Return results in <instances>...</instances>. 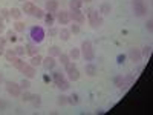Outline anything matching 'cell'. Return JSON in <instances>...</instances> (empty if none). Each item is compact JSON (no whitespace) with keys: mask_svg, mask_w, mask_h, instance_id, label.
<instances>
[{"mask_svg":"<svg viewBox=\"0 0 153 115\" xmlns=\"http://www.w3.org/2000/svg\"><path fill=\"white\" fill-rule=\"evenodd\" d=\"M87 17H89V23H91V26H92L94 29H97V28H100V26H103L104 19H103V16L98 14V11L89 9V11H87Z\"/></svg>","mask_w":153,"mask_h":115,"instance_id":"6da1fadb","label":"cell"},{"mask_svg":"<svg viewBox=\"0 0 153 115\" xmlns=\"http://www.w3.org/2000/svg\"><path fill=\"white\" fill-rule=\"evenodd\" d=\"M81 54H83V58L86 61H92L95 58V52H94V46L89 40H84L81 43Z\"/></svg>","mask_w":153,"mask_h":115,"instance_id":"7a4b0ae2","label":"cell"},{"mask_svg":"<svg viewBox=\"0 0 153 115\" xmlns=\"http://www.w3.org/2000/svg\"><path fill=\"white\" fill-rule=\"evenodd\" d=\"M66 68V74H68V80L69 81H76L80 78V71L76 69V66H75V63H68V65L65 66Z\"/></svg>","mask_w":153,"mask_h":115,"instance_id":"3957f363","label":"cell"},{"mask_svg":"<svg viewBox=\"0 0 153 115\" xmlns=\"http://www.w3.org/2000/svg\"><path fill=\"white\" fill-rule=\"evenodd\" d=\"M31 38H32V42L34 43H42L43 42V38H45V29L42 26H34L31 29Z\"/></svg>","mask_w":153,"mask_h":115,"instance_id":"277c9868","label":"cell"},{"mask_svg":"<svg viewBox=\"0 0 153 115\" xmlns=\"http://www.w3.org/2000/svg\"><path fill=\"white\" fill-rule=\"evenodd\" d=\"M133 12H135V16H138V17L146 16L147 6L144 3V0H133Z\"/></svg>","mask_w":153,"mask_h":115,"instance_id":"5b68a950","label":"cell"},{"mask_svg":"<svg viewBox=\"0 0 153 115\" xmlns=\"http://www.w3.org/2000/svg\"><path fill=\"white\" fill-rule=\"evenodd\" d=\"M69 17H71V22H75L78 25L86 22V16L81 12V9H71L69 11Z\"/></svg>","mask_w":153,"mask_h":115,"instance_id":"8992f818","label":"cell"},{"mask_svg":"<svg viewBox=\"0 0 153 115\" xmlns=\"http://www.w3.org/2000/svg\"><path fill=\"white\" fill-rule=\"evenodd\" d=\"M6 91H8V94L12 95V97H20V95H22V87H20V84H17V83H14V81H6Z\"/></svg>","mask_w":153,"mask_h":115,"instance_id":"52a82bcc","label":"cell"},{"mask_svg":"<svg viewBox=\"0 0 153 115\" xmlns=\"http://www.w3.org/2000/svg\"><path fill=\"white\" fill-rule=\"evenodd\" d=\"M54 16H55V20H57L60 25H69V23H71L69 11H57Z\"/></svg>","mask_w":153,"mask_h":115,"instance_id":"ba28073f","label":"cell"},{"mask_svg":"<svg viewBox=\"0 0 153 115\" xmlns=\"http://www.w3.org/2000/svg\"><path fill=\"white\" fill-rule=\"evenodd\" d=\"M127 57H129L132 61H135V63H139V61L143 60L141 49H138V48H130L129 52H127Z\"/></svg>","mask_w":153,"mask_h":115,"instance_id":"9c48e42d","label":"cell"},{"mask_svg":"<svg viewBox=\"0 0 153 115\" xmlns=\"http://www.w3.org/2000/svg\"><path fill=\"white\" fill-rule=\"evenodd\" d=\"M42 66H43L46 71L54 69V68L57 66V60H55V57H51V55L45 57V58H43V61H42Z\"/></svg>","mask_w":153,"mask_h":115,"instance_id":"30bf717a","label":"cell"},{"mask_svg":"<svg viewBox=\"0 0 153 115\" xmlns=\"http://www.w3.org/2000/svg\"><path fill=\"white\" fill-rule=\"evenodd\" d=\"M45 11L51 12V14H55V12L58 11V2L57 0H48L46 5H45Z\"/></svg>","mask_w":153,"mask_h":115,"instance_id":"8fae6325","label":"cell"},{"mask_svg":"<svg viewBox=\"0 0 153 115\" xmlns=\"http://www.w3.org/2000/svg\"><path fill=\"white\" fill-rule=\"evenodd\" d=\"M23 74H25V77H26V78L31 80V78H34V77L37 75V71H35L34 66H31L29 63H28V65L25 66V69H23Z\"/></svg>","mask_w":153,"mask_h":115,"instance_id":"7c38bea8","label":"cell"},{"mask_svg":"<svg viewBox=\"0 0 153 115\" xmlns=\"http://www.w3.org/2000/svg\"><path fill=\"white\" fill-rule=\"evenodd\" d=\"M26 52L32 57V55H37L38 54V46H37V43H34V42H31V43H28L26 45Z\"/></svg>","mask_w":153,"mask_h":115,"instance_id":"4fadbf2b","label":"cell"},{"mask_svg":"<svg viewBox=\"0 0 153 115\" xmlns=\"http://www.w3.org/2000/svg\"><path fill=\"white\" fill-rule=\"evenodd\" d=\"M84 71H86V74L89 75V77H94V75H97V66L94 65V63H87L86 65V68H84Z\"/></svg>","mask_w":153,"mask_h":115,"instance_id":"5bb4252c","label":"cell"},{"mask_svg":"<svg viewBox=\"0 0 153 115\" xmlns=\"http://www.w3.org/2000/svg\"><path fill=\"white\" fill-rule=\"evenodd\" d=\"M42 61H43V57H42L40 54H37V55H32V57H31L29 65L34 66V68H37V66H40V65H42Z\"/></svg>","mask_w":153,"mask_h":115,"instance_id":"9a60e30c","label":"cell"},{"mask_svg":"<svg viewBox=\"0 0 153 115\" xmlns=\"http://www.w3.org/2000/svg\"><path fill=\"white\" fill-rule=\"evenodd\" d=\"M26 65H28V63H25L20 57H17V58H16V61L12 63V66H14L17 71H20V72H23V69H25V66H26Z\"/></svg>","mask_w":153,"mask_h":115,"instance_id":"2e32d148","label":"cell"},{"mask_svg":"<svg viewBox=\"0 0 153 115\" xmlns=\"http://www.w3.org/2000/svg\"><path fill=\"white\" fill-rule=\"evenodd\" d=\"M58 35H60V38L63 42H68L69 38H71V31L68 29V28H61L60 31H58Z\"/></svg>","mask_w":153,"mask_h":115,"instance_id":"e0dca14e","label":"cell"},{"mask_svg":"<svg viewBox=\"0 0 153 115\" xmlns=\"http://www.w3.org/2000/svg\"><path fill=\"white\" fill-rule=\"evenodd\" d=\"M35 8V5L32 3V2H23V8H22V11L25 12V14H32V9Z\"/></svg>","mask_w":153,"mask_h":115,"instance_id":"ac0fdd59","label":"cell"},{"mask_svg":"<svg viewBox=\"0 0 153 115\" xmlns=\"http://www.w3.org/2000/svg\"><path fill=\"white\" fill-rule=\"evenodd\" d=\"M100 12H101V14H103V16H109L110 14V12H112V5L110 3H101V6H100Z\"/></svg>","mask_w":153,"mask_h":115,"instance_id":"d6986e66","label":"cell"},{"mask_svg":"<svg viewBox=\"0 0 153 115\" xmlns=\"http://www.w3.org/2000/svg\"><path fill=\"white\" fill-rule=\"evenodd\" d=\"M22 14H23V11L19 9V8H12V9H9V16H11V19H14V20H20Z\"/></svg>","mask_w":153,"mask_h":115,"instance_id":"ffe728a7","label":"cell"},{"mask_svg":"<svg viewBox=\"0 0 153 115\" xmlns=\"http://www.w3.org/2000/svg\"><path fill=\"white\" fill-rule=\"evenodd\" d=\"M61 54V49L58 48V46H49L48 48V55H51V57H58Z\"/></svg>","mask_w":153,"mask_h":115,"instance_id":"44dd1931","label":"cell"},{"mask_svg":"<svg viewBox=\"0 0 153 115\" xmlns=\"http://www.w3.org/2000/svg\"><path fill=\"white\" fill-rule=\"evenodd\" d=\"M45 23L48 25V26H54V22H55V16L54 14H51V12H46L45 17H43Z\"/></svg>","mask_w":153,"mask_h":115,"instance_id":"7402d4cb","label":"cell"},{"mask_svg":"<svg viewBox=\"0 0 153 115\" xmlns=\"http://www.w3.org/2000/svg\"><path fill=\"white\" fill-rule=\"evenodd\" d=\"M5 57H6V60L11 63V65H12V63H14L16 61V58L19 57L16 52H14V49H9V51H6V52H5Z\"/></svg>","mask_w":153,"mask_h":115,"instance_id":"603a6c76","label":"cell"},{"mask_svg":"<svg viewBox=\"0 0 153 115\" xmlns=\"http://www.w3.org/2000/svg\"><path fill=\"white\" fill-rule=\"evenodd\" d=\"M52 80H54L55 84L60 83L61 80H65V74H63L61 71H54V72H52Z\"/></svg>","mask_w":153,"mask_h":115,"instance_id":"cb8c5ba5","label":"cell"},{"mask_svg":"<svg viewBox=\"0 0 153 115\" xmlns=\"http://www.w3.org/2000/svg\"><path fill=\"white\" fill-rule=\"evenodd\" d=\"M68 55H69V58H71V60H74V61H75V60H78V58H80V55H81V54H80V49H78V48H72V49L69 51V54H68Z\"/></svg>","mask_w":153,"mask_h":115,"instance_id":"d4e9b609","label":"cell"},{"mask_svg":"<svg viewBox=\"0 0 153 115\" xmlns=\"http://www.w3.org/2000/svg\"><path fill=\"white\" fill-rule=\"evenodd\" d=\"M45 14H46V12H45L42 8H37V6H35V8L32 9V14H31V16H32V17H35V19H43V17H45Z\"/></svg>","mask_w":153,"mask_h":115,"instance_id":"484cf974","label":"cell"},{"mask_svg":"<svg viewBox=\"0 0 153 115\" xmlns=\"http://www.w3.org/2000/svg\"><path fill=\"white\" fill-rule=\"evenodd\" d=\"M57 87L60 89V91H68V89L71 87V81L65 78V80H61L60 83H57Z\"/></svg>","mask_w":153,"mask_h":115,"instance_id":"4316f807","label":"cell"},{"mask_svg":"<svg viewBox=\"0 0 153 115\" xmlns=\"http://www.w3.org/2000/svg\"><path fill=\"white\" fill-rule=\"evenodd\" d=\"M31 103H32L34 108H38V106L42 105V97L38 95V94H32V97H31Z\"/></svg>","mask_w":153,"mask_h":115,"instance_id":"83f0119b","label":"cell"},{"mask_svg":"<svg viewBox=\"0 0 153 115\" xmlns=\"http://www.w3.org/2000/svg\"><path fill=\"white\" fill-rule=\"evenodd\" d=\"M150 54H152V46H150V45H146V46L141 49V55H143V58L149 60Z\"/></svg>","mask_w":153,"mask_h":115,"instance_id":"f1b7e54d","label":"cell"},{"mask_svg":"<svg viewBox=\"0 0 153 115\" xmlns=\"http://www.w3.org/2000/svg\"><path fill=\"white\" fill-rule=\"evenodd\" d=\"M83 0H69V8L71 9H81Z\"/></svg>","mask_w":153,"mask_h":115,"instance_id":"f546056e","label":"cell"},{"mask_svg":"<svg viewBox=\"0 0 153 115\" xmlns=\"http://www.w3.org/2000/svg\"><path fill=\"white\" fill-rule=\"evenodd\" d=\"M58 61L61 63L63 66H66L68 63H71V58H69V55H68V54H63V52H61V54L58 55Z\"/></svg>","mask_w":153,"mask_h":115,"instance_id":"4dcf8cb0","label":"cell"},{"mask_svg":"<svg viewBox=\"0 0 153 115\" xmlns=\"http://www.w3.org/2000/svg\"><path fill=\"white\" fill-rule=\"evenodd\" d=\"M25 28H26V25H25L23 22H20V20H17V22L14 23V29H16V32H25Z\"/></svg>","mask_w":153,"mask_h":115,"instance_id":"1f68e13d","label":"cell"},{"mask_svg":"<svg viewBox=\"0 0 153 115\" xmlns=\"http://www.w3.org/2000/svg\"><path fill=\"white\" fill-rule=\"evenodd\" d=\"M78 101H80V97H78V94H72L71 97H68V103H69V105H72V106L78 105Z\"/></svg>","mask_w":153,"mask_h":115,"instance_id":"d6a6232c","label":"cell"},{"mask_svg":"<svg viewBox=\"0 0 153 115\" xmlns=\"http://www.w3.org/2000/svg\"><path fill=\"white\" fill-rule=\"evenodd\" d=\"M0 17H2L5 22H9V20H11V16H9V9H6V8H2V9H0Z\"/></svg>","mask_w":153,"mask_h":115,"instance_id":"836d02e7","label":"cell"},{"mask_svg":"<svg viewBox=\"0 0 153 115\" xmlns=\"http://www.w3.org/2000/svg\"><path fill=\"white\" fill-rule=\"evenodd\" d=\"M20 87H22V91H28V89L31 87V81H29V78H23V80L20 81Z\"/></svg>","mask_w":153,"mask_h":115,"instance_id":"e575fe53","label":"cell"},{"mask_svg":"<svg viewBox=\"0 0 153 115\" xmlns=\"http://www.w3.org/2000/svg\"><path fill=\"white\" fill-rule=\"evenodd\" d=\"M124 83V77L123 75H117V77H113V84L117 86V87H121V84Z\"/></svg>","mask_w":153,"mask_h":115,"instance_id":"d590c367","label":"cell"},{"mask_svg":"<svg viewBox=\"0 0 153 115\" xmlns=\"http://www.w3.org/2000/svg\"><path fill=\"white\" fill-rule=\"evenodd\" d=\"M31 97H32V94L29 92V89H28V91H22L20 98H22L23 101H31Z\"/></svg>","mask_w":153,"mask_h":115,"instance_id":"8d00e7d4","label":"cell"},{"mask_svg":"<svg viewBox=\"0 0 153 115\" xmlns=\"http://www.w3.org/2000/svg\"><path fill=\"white\" fill-rule=\"evenodd\" d=\"M14 52H16L19 57H22V55H25V52H26V49H25V46L17 45V46H16V49H14Z\"/></svg>","mask_w":153,"mask_h":115,"instance_id":"74e56055","label":"cell"},{"mask_svg":"<svg viewBox=\"0 0 153 115\" xmlns=\"http://www.w3.org/2000/svg\"><path fill=\"white\" fill-rule=\"evenodd\" d=\"M69 31H71V34H78V32H80V25L74 22V25H71Z\"/></svg>","mask_w":153,"mask_h":115,"instance_id":"f35d334b","label":"cell"},{"mask_svg":"<svg viewBox=\"0 0 153 115\" xmlns=\"http://www.w3.org/2000/svg\"><path fill=\"white\" fill-rule=\"evenodd\" d=\"M6 40H9V42H12V43H14V42H17V37H16V32H12V31H8L6 32Z\"/></svg>","mask_w":153,"mask_h":115,"instance_id":"ab89813d","label":"cell"},{"mask_svg":"<svg viewBox=\"0 0 153 115\" xmlns=\"http://www.w3.org/2000/svg\"><path fill=\"white\" fill-rule=\"evenodd\" d=\"M57 103H58L60 106H65V105L68 103V97H66V95H60L58 100H57Z\"/></svg>","mask_w":153,"mask_h":115,"instance_id":"60d3db41","label":"cell"},{"mask_svg":"<svg viewBox=\"0 0 153 115\" xmlns=\"http://www.w3.org/2000/svg\"><path fill=\"white\" fill-rule=\"evenodd\" d=\"M8 106H9V103H8V101L0 98V111H5V109H8Z\"/></svg>","mask_w":153,"mask_h":115,"instance_id":"b9f144b4","label":"cell"},{"mask_svg":"<svg viewBox=\"0 0 153 115\" xmlns=\"http://www.w3.org/2000/svg\"><path fill=\"white\" fill-rule=\"evenodd\" d=\"M124 81H127L129 84H132V83L135 81V77H133V75H126V77H124Z\"/></svg>","mask_w":153,"mask_h":115,"instance_id":"7bdbcfd3","label":"cell"},{"mask_svg":"<svg viewBox=\"0 0 153 115\" xmlns=\"http://www.w3.org/2000/svg\"><path fill=\"white\" fill-rule=\"evenodd\" d=\"M146 28H147L150 32L153 31V20H152V19H149V20H147V23H146Z\"/></svg>","mask_w":153,"mask_h":115,"instance_id":"ee69618b","label":"cell"},{"mask_svg":"<svg viewBox=\"0 0 153 115\" xmlns=\"http://www.w3.org/2000/svg\"><path fill=\"white\" fill-rule=\"evenodd\" d=\"M6 43H8L6 37H2V34H0V48H5V46H6Z\"/></svg>","mask_w":153,"mask_h":115,"instance_id":"f6af8a7d","label":"cell"},{"mask_svg":"<svg viewBox=\"0 0 153 115\" xmlns=\"http://www.w3.org/2000/svg\"><path fill=\"white\" fill-rule=\"evenodd\" d=\"M3 31H5V20L0 17V34H2Z\"/></svg>","mask_w":153,"mask_h":115,"instance_id":"bcb514c9","label":"cell"},{"mask_svg":"<svg viewBox=\"0 0 153 115\" xmlns=\"http://www.w3.org/2000/svg\"><path fill=\"white\" fill-rule=\"evenodd\" d=\"M57 34H58V29H55V28L49 29V35H57Z\"/></svg>","mask_w":153,"mask_h":115,"instance_id":"7dc6e473","label":"cell"},{"mask_svg":"<svg viewBox=\"0 0 153 115\" xmlns=\"http://www.w3.org/2000/svg\"><path fill=\"white\" fill-rule=\"evenodd\" d=\"M143 69H144V65H139V66H138V69H136V74H141V72H143Z\"/></svg>","mask_w":153,"mask_h":115,"instance_id":"c3c4849f","label":"cell"},{"mask_svg":"<svg viewBox=\"0 0 153 115\" xmlns=\"http://www.w3.org/2000/svg\"><path fill=\"white\" fill-rule=\"evenodd\" d=\"M124 58H126L124 55H118V63H123V61H124Z\"/></svg>","mask_w":153,"mask_h":115,"instance_id":"681fc988","label":"cell"},{"mask_svg":"<svg viewBox=\"0 0 153 115\" xmlns=\"http://www.w3.org/2000/svg\"><path fill=\"white\" fill-rule=\"evenodd\" d=\"M5 54V48H0V55H3Z\"/></svg>","mask_w":153,"mask_h":115,"instance_id":"f907efd6","label":"cell"},{"mask_svg":"<svg viewBox=\"0 0 153 115\" xmlns=\"http://www.w3.org/2000/svg\"><path fill=\"white\" fill-rule=\"evenodd\" d=\"M0 83H3V75L0 74Z\"/></svg>","mask_w":153,"mask_h":115,"instance_id":"816d5d0a","label":"cell"},{"mask_svg":"<svg viewBox=\"0 0 153 115\" xmlns=\"http://www.w3.org/2000/svg\"><path fill=\"white\" fill-rule=\"evenodd\" d=\"M83 2H92V0H83Z\"/></svg>","mask_w":153,"mask_h":115,"instance_id":"f5cc1de1","label":"cell"},{"mask_svg":"<svg viewBox=\"0 0 153 115\" xmlns=\"http://www.w3.org/2000/svg\"><path fill=\"white\" fill-rule=\"evenodd\" d=\"M20 2H26V0H20Z\"/></svg>","mask_w":153,"mask_h":115,"instance_id":"db71d44e","label":"cell"}]
</instances>
